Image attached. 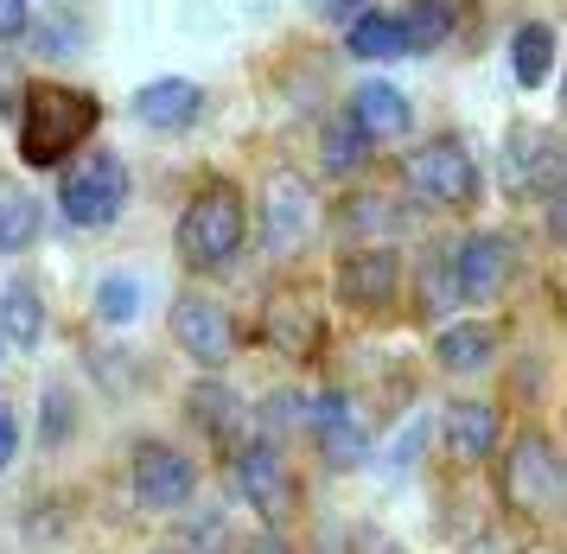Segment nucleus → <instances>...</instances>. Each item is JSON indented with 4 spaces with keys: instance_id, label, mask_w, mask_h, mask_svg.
<instances>
[{
    "instance_id": "30",
    "label": "nucleus",
    "mask_w": 567,
    "mask_h": 554,
    "mask_svg": "<svg viewBox=\"0 0 567 554\" xmlns=\"http://www.w3.org/2000/svg\"><path fill=\"white\" fill-rule=\"evenodd\" d=\"M78 39H83V25H64V20H45L39 25V51H78Z\"/></svg>"
},
{
    "instance_id": "25",
    "label": "nucleus",
    "mask_w": 567,
    "mask_h": 554,
    "mask_svg": "<svg viewBox=\"0 0 567 554\" xmlns=\"http://www.w3.org/2000/svg\"><path fill=\"white\" fill-rule=\"evenodd\" d=\"M319 147H326V153H319V166L344 178V173H358V166H363V153H370V141H363L358 127H351V115H344V122H332V127H326V141H319Z\"/></svg>"
},
{
    "instance_id": "27",
    "label": "nucleus",
    "mask_w": 567,
    "mask_h": 554,
    "mask_svg": "<svg viewBox=\"0 0 567 554\" xmlns=\"http://www.w3.org/2000/svg\"><path fill=\"white\" fill-rule=\"evenodd\" d=\"M134 312H141V280H134V275H109L103 287H96V319L128 326Z\"/></svg>"
},
{
    "instance_id": "14",
    "label": "nucleus",
    "mask_w": 567,
    "mask_h": 554,
    "mask_svg": "<svg viewBox=\"0 0 567 554\" xmlns=\"http://www.w3.org/2000/svg\"><path fill=\"white\" fill-rule=\"evenodd\" d=\"M497 433H504V421L491 402H446V414H440V440L460 465H478L497 453Z\"/></svg>"
},
{
    "instance_id": "32",
    "label": "nucleus",
    "mask_w": 567,
    "mask_h": 554,
    "mask_svg": "<svg viewBox=\"0 0 567 554\" xmlns=\"http://www.w3.org/2000/svg\"><path fill=\"white\" fill-rule=\"evenodd\" d=\"M13 453H20V414L0 402V472L13 465Z\"/></svg>"
},
{
    "instance_id": "29",
    "label": "nucleus",
    "mask_w": 567,
    "mask_h": 554,
    "mask_svg": "<svg viewBox=\"0 0 567 554\" xmlns=\"http://www.w3.org/2000/svg\"><path fill=\"white\" fill-rule=\"evenodd\" d=\"M217 542H224V523H205V530L179 535V542H166V548H154V554H210Z\"/></svg>"
},
{
    "instance_id": "9",
    "label": "nucleus",
    "mask_w": 567,
    "mask_h": 554,
    "mask_svg": "<svg viewBox=\"0 0 567 554\" xmlns=\"http://www.w3.org/2000/svg\"><path fill=\"white\" fill-rule=\"evenodd\" d=\"M402 287V261L389 243H358V249L338 255V300L358 306V312H383Z\"/></svg>"
},
{
    "instance_id": "5",
    "label": "nucleus",
    "mask_w": 567,
    "mask_h": 554,
    "mask_svg": "<svg viewBox=\"0 0 567 554\" xmlns=\"http://www.w3.org/2000/svg\"><path fill=\"white\" fill-rule=\"evenodd\" d=\"M504 504L523 516H555V504H561V459L542 433H523L504 453Z\"/></svg>"
},
{
    "instance_id": "16",
    "label": "nucleus",
    "mask_w": 567,
    "mask_h": 554,
    "mask_svg": "<svg viewBox=\"0 0 567 554\" xmlns=\"http://www.w3.org/2000/svg\"><path fill=\"white\" fill-rule=\"evenodd\" d=\"M504 345V331L491 326V319H465V326H446L434 338V363L446 377H472V370H485L491 357Z\"/></svg>"
},
{
    "instance_id": "6",
    "label": "nucleus",
    "mask_w": 567,
    "mask_h": 554,
    "mask_svg": "<svg viewBox=\"0 0 567 554\" xmlns=\"http://www.w3.org/2000/svg\"><path fill=\"white\" fill-rule=\"evenodd\" d=\"M511 268H516V249L497 229H478V236L453 243V255H446V275H453L460 300H497L511 287Z\"/></svg>"
},
{
    "instance_id": "10",
    "label": "nucleus",
    "mask_w": 567,
    "mask_h": 554,
    "mask_svg": "<svg viewBox=\"0 0 567 554\" xmlns=\"http://www.w3.org/2000/svg\"><path fill=\"white\" fill-rule=\"evenodd\" d=\"M236 491H243V504H256L261 516H287V510L300 504V484L287 472V459L268 447V440H243L236 447Z\"/></svg>"
},
{
    "instance_id": "31",
    "label": "nucleus",
    "mask_w": 567,
    "mask_h": 554,
    "mask_svg": "<svg viewBox=\"0 0 567 554\" xmlns=\"http://www.w3.org/2000/svg\"><path fill=\"white\" fill-rule=\"evenodd\" d=\"M64 433H71V396H64V389H52V396H45V440H64Z\"/></svg>"
},
{
    "instance_id": "34",
    "label": "nucleus",
    "mask_w": 567,
    "mask_h": 554,
    "mask_svg": "<svg viewBox=\"0 0 567 554\" xmlns=\"http://www.w3.org/2000/svg\"><path fill=\"white\" fill-rule=\"evenodd\" d=\"M472 554H523L511 542V535H478V542H472Z\"/></svg>"
},
{
    "instance_id": "23",
    "label": "nucleus",
    "mask_w": 567,
    "mask_h": 554,
    "mask_svg": "<svg viewBox=\"0 0 567 554\" xmlns=\"http://www.w3.org/2000/svg\"><path fill=\"white\" fill-rule=\"evenodd\" d=\"M39 224H45V211H39V198H32L27 185H0V255L32 249Z\"/></svg>"
},
{
    "instance_id": "11",
    "label": "nucleus",
    "mask_w": 567,
    "mask_h": 554,
    "mask_svg": "<svg viewBox=\"0 0 567 554\" xmlns=\"http://www.w3.org/2000/svg\"><path fill=\"white\" fill-rule=\"evenodd\" d=\"M192 491H198V465L185 453L159 447V440H147L134 453V504L141 510H185Z\"/></svg>"
},
{
    "instance_id": "26",
    "label": "nucleus",
    "mask_w": 567,
    "mask_h": 554,
    "mask_svg": "<svg viewBox=\"0 0 567 554\" xmlns=\"http://www.w3.org/2000/svg\"><path fill=\"white\" fill-rule=\"evenodd\" d=\"M395 224V211H389L383 198H344V211H338V229H344V236H351V249H358L363 243V229H370V243H383V229Z\"/></svg>"
},
{
    "instance_id": "19",
    "label": "nucleus",
    "mask_w": 567,
    "mask_h": 554,
    "mask_svg": "<svg viewBox=\"0 0 567 554\" xmlns=\"http://www.w3.org/2000/svg\"><path fill=\"white\" fill-rule=\"evenodd\" d=\"M511 71L523 90H542L548 83V71H555V25L548 20H529L511 32Z\"/></svg>"
},
{
    "instance_id": "33",
    "label": "nucleus",
    "mask_w": 567,
    "mask_h": 554,
    "mask_svg": "<svg viewBox=\"0 0 567 554\" xmlns=\"http://www.w3.org/2000/svg\"><path fill=\"white\" fill-rule=\"evenodd\" d=\"M20 90H27V83H20V71H13V64H7V51H0V115H13V109H20Z\"/></svg>"
},
{
    "instance_id": "2",
    "label": "nucleus",
    "mask_w": 567,
    "mask_h": 554,
    "mask_svg": "<svg viewBox=\"0 0 567 554\" xmlns=\"http://www.w3.org/2000/svg\"><path fill=\"white\" fill-rule=\"evenodd\" d=\"M243 243H249V204H243V192L230 178L198 185L179 217V261L198 268V275H217V268H230L243 255Z\"/></svg>"
},
{
    "instance_id": "18",
    "label": "nucleus",
    "mask_w": 567,
    "mask_h": 554,
    "mask_svg": "<svg viewBox=\"0 0 567 554\" xmlns=\"http://www.w3.org/2000/svg\"><path fill=\"white\" fill-rule=\"evenodd\" d=\"M39 338H45V306H39V287H32V280H7V287H0V345L32 351Z\"/></svg>"
},
{
    "instance_id": "1",
    "label": "nucleus",
    "mask_w": 567,
    "mask_h": 554,
    "mask_svg": "<svg viewBox=\"0 0 567 554\" xmlns=\"http://www.w3.org/2000/svg\"><path fill=\"white\" fill-rule=\"evenodd\" d=\"M96 122H103V102L90 96V90L27 83L20 90V160L27 166H64L96 134Z\"/></svg>"
},
{
    "instance_id": "36",
    "label": "nucleus",
    "mask_w": 567,
    "mask_h": 554,
    "mask_svg": "<svg viewBox=\"0 0 567 554\" xmlns=\"http://www.w3.org/2000/svg\"><path fill=\"white\" fill-rule=\"evenodd\" d=\"M319 13H363V0H319Z\"/></svg>"
},
{
    "instance_id": "37",
    "label": "nucleus",
    "mask_w": 567,
    "mask_h": 554,
    "mask_svg": "<svg viewBox=\"0 0 567 554\" xmlns=\"http://www.w3.org/2000/svg\"><path fill=\"white\" fill-rule=\"evenodd\" d=\"M0 351H7V345H0Z\"/></svg>"
},
{
    "instance_id": "8",
    "label": "nucleus",
    "mask_w": 567,
    "mask_h": 554,
    "mask_svg": "<svg viewBox=\"0 0 567 554\" xmlns=\"http://www.w3.org/2000/svg\"><path fill=\"white\" fill-rule=\"evenodd\" d=\"M173 338H179V351L198 363V370H224L236 351V326L224 300H210V294H185L173 306Z\"/></svg>"
},
{
    "instance_id": "24",
    "label": "nucleus",
    "mask_w": 567,
    "mask_h": 554,
    "mask_svg": "<svg viewBox=\"0 0 567 554\" xmlns=\"http://www.w3.org/2000/svg\"><path fill=\"white\" fill-rule=\"evenodd\" d=\"M395 20H402V39H409V51H440L446 39H453L460 13H453L446 0H414L409 13H395Z\"/></svg>"
},
{
    "instance_id": "20",
    "label": "nucleus",
    "mask_w": 567,
    "mask_h": 554,
    "mask_svg": "<svg viewBox=\"0 0 567 554\" xmlns=\"http://www.w3.org/2000/svg\"><path fill=\"white\" fill-rule=\"evenodd\" d=\"M344 45H351V58H370V64H389V58H409L402 20H395V13H370V7H363L358 20H351V32H344Z\"/></svg>"
},
{
    "instance_id": "13",
    "label": "nucleus",
    "mask_w": 567,
    "mask_h": 554,
    "mask_svg": "<svg viewBox=\"0 0 567 554\" xmlns=\"http://www.w3.org/2000/svg\"><path fill=\"white\" fill-rule=\"evenodd\" d=\"M312 229V198H307V178L300 173H275L268 192H261V243L275 255L300 249Z\"/></svg>"
},
{
    "instance_id": "3",
    "label": "nucleus",
    "mask_w": 567,
    "mask_h": 554,
    "mask_svg": "<svg viewBox=\"0 0 567 554\" xmlns=\"http://www.w3.org/2000/svg\"><path fill=\"white\" fill-rule=\"evenodd\" d=\"M58 204H64V224L78 229H103L122 217V204H128V166L115 160V153H78L71 166H64V185H58Z\"/></svg>"
},
{
    "instance_id": "35",
    "label": "nucleus",
    "mask_w": 567,
    "mask_h": 554,
    "mask_svg": "<svg viewBox=\"0 0 567 554\" xmlns=\"http://www.w3.org/2000/svg\"><path fill=\"white\" fill-rule=\"evenodd\" d=\"M243 554H293V548H287L281 535H256V542H249Z\"/></svg>"
},
{
    "instance_id": "21",
    "label": "nucleus",
    "mask_w": 567,
    "mask_h": 554,
    "mask_svg": "<svg viewBox=\"0 0 567 554\" xmlns=\"http://www.w3.org/2000/svg\"><path fill=\"white\" fill-rule=\"evenodd\" d=\"M504 178H511V192H555V147H548V134H516L511 141V166H504Z\"/></svg>"
},
{
    "instance_id": "17",
    "label": "nucleus",
    "mask_w": 567,
    "mask_h": 554,
    "mask_svg": "<svg viewBox=\"0 0 567 554\" xmlns=\"http://www.w3.org/2000/svg\"><path fill=\"white\" fill-rule=\"evenodd\" d=\"M351 127H358L363 141H395V134L414 127V109L395 83H363L358 96H351Z\"/></svg>"
},
{
    "instance_id": "7",
    "label": "nucleus",
    "mask_w": 567,
    "mask_h": 554,
    "mask_svg": "<svg viewBox=\"0 0 567 554\" xmlns=\"http://www.w3.org/2000/svg\"><path fill=\"white\" fill-rule=\"evenodd\" d=\"M300 421H307V433L319 440V453H326L332 472H358L363 459H370V428L358 421V408L344 402L338 389L312 396V402L300 408Z\"/></svg>"
},
{
    "instance_id": "15",
    "label": "nucleus",
    "mask_w": 567,
    "mask_h": 554,
    "mask_svg": "<svg viewBox=\"0 0 567 554\" xmlns=\"http://www.w3.org/2000/svg\"><path fill=\"white\" fill-rule=\"evenodd\" d=\"M134 115L147 127H159V134H179V127H192L205 115V90H198L192 76H159V83H147V90L134 96Z\"/></svg>"
},
{
    "instance_id": "22",
    "label": "nucleus",
    "mask_w": 567,
    "mask_h": 554,
    "mask_svg": "<svg viewBox=\"0 0 567 554\" xmlns=\"http://www.w3.org/2000/svg\"><path fill=\"white\" fill-rule=\"evenodd\" d=\"M185 414L210 433V440H236V421H243V402H236V389L224 382H192V396H185Z\"/></svg>"
},
{
    "instance_id": "12",
    "label": "nucleus",
    "mask_w": 567,
    "mask_h": 554,
    "mask_svg": "<svg viewBox=\"0 0 567 554\" xmlns=\"http://www.w3.org/2000/svg\"><path fill=\"white\" fill-rule=\"evenodd\" d=\"M261 338H268V351L307 363L326 345V319H319V306L307 294H275V300L261 306Z\"/></svg>"
},
{
    "instance_id": "4",
    "label": "nucleus",
    "mask_w": 567,
    "mask_h": 554,
    "mask_svg": "<svg viewBox=\"0 0 567 554\" xmlns=\"http://www.w3.org/2000/svg\"><path fill=\"white\" fill-rule=\"evenodd\" d=\"M402 173H409L414 198L434 204V211H465V204H478V160H472V147L453 141V134L421 141Z\"/></svg>"
},
{
    "instance_id": "28",
    "label": "nucleus",
    "mask_w": 567,
    "mask_h": 554,
    "mask_svg": "<svg viewBox=\"0 0 567 554\" xmlns=\"http://www.w3.org/2000/svg\"><path fill=\"white\" fill-rule=\"evenodd\" d=\"M32 32V0H0V45L27 39Z\"/></svg>"
}]
</instances>
